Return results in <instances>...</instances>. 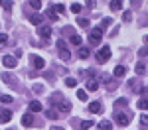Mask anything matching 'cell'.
<instances>
[{
	"mask_svg": "<svg viewBox=\"0 0 148 130\" xmlns=\"http://www.w3.org/2000/svg\"><path fill=\"white\" fill-rule=\"evenodd\" d=\"M109 57H111V47H109V46H103L101 49L97 51V61H99V63H107Z\"/></svg>",
	"mask_w": 148,
	"mask_h": 130,
	"instance_id": "1",
	"label": "cell"
},
{
	"mask_svg": "<svg viewBox=\"0 0 148 130\" xmlns=\"http://www.w3.org/2000/svg\"><path fill=\"white\" fill-rule=\"evenodd\" d=\"M101 39H103V30H101V28L91 30V34H89V42H91V46H99Z\"/></svg>",
	"mask_w": 148,
	"mask_h": 130,
	"instance_id": "2",
	"label": "cell"
},
{
	"mask_svg": "<svg viewBox=\"0 0 148 130\" xmlns=\"http://www.w3.org/2000/svg\"><path fill=\"white\" fill-rule=\"evenodd\" d=\"M116 124L119 126H126L128 122H130V114H126V112H116Z\"/></svg>",
	"mask_w": 148,
	"mask_h": 130,
	"instance_id": "3",
	"label": "cell"
},
{
	"mask_svg": "<svg viewBox=\"0 0 148 130\" xmlns=\"http://www.w3.org/2000/svg\"><path fill=\"white\" fill-rule=\"evenodd\" d=\"M38 35L44 37V39H47V37L51 35V28H49V26H40V28H38Z\"/></svg>",
	"mask_w": 148,
	"mask_h": 130,
	"instance_id": "4",
	"label": "cell"
},
{
	"mask_svg": "<svg viewBox=\"0 0 148 130\" xmlns=\"http://www.w3.org/2000/svg\"><path fill=\"white\" fill-rule=\"evenodd\" d=\"M0 79H2L4 83H8L10 87H16V85H18V81H16V79L12 77L10 73H2V75H0Z\"/></svg>",
	"mask_w": 148,
	"mask_h": 130,
	"instance_id": "5",
	"label": "cell"
},
{
	"mask_svg": "<svg viewBox=\"0 0 148 130\" xmlns=\"http://www.w3.org/2000/svg\"><path fill=\"white\" fill-rule=\"evenodd\" d=\"M10 120H12V110L2 108V110H0V122H10Z\"/></svg>",
	"mask_w": 148,
	"mask_h": 130,
	"instance_id": "6",
	"label": "cell"
},
{
	"mask_svg": "<svg viewBox=\"0 0 148 130\" xmlns=\"http://www.w3.org/2000/svg\"><path fill=\"white\" fill-rule=\"evenodd\" d=\"M103 79H105V83H107V89H109V91H114V89L119 87V83L114 81V79H111L109 75H103Z\"/></svg>",
	"mask_w": 148,
	"mask_h": 130,
	"instance_id": "7",
	"label": "cell"
},
{
	"mask_svg": "<svg viewBox=\"0 0 148 130\" xmlns=\"http://www.w3.org/2000/svg\"><path fill=\"white\" fill-rule=\"evenodd\" d=\"M16 61H18V59L14 57V55H6V57L2 59V63H4L6 67H16Z\"/></svg>",
	"mask_w": 148,
	"mask_h": 130,
	"instance_id": "8",
	"label": "cell"
},
{
	"mask_svg": "<svg viewBox=\"0 0 148 130\" xmlns=\"http://www.w3.org/2000/svg\"><path fill=\"white\" fill-rule=\"evenodd\" d=\"M32 61H34V69H44V65H46V61L42 57H38V55H34Z\"/></svg>",
	"mask_w": 148,
	"mask_h": 130,
	"instance_id": "9",
	"label": "cell"
},
{
	"mask_svg": "<svg viewBox=\"0 0 148 130\" xmlns=\"http://www.w3.org/2000/svg\"><path fill=\"white\" fill-rule=\"evenodd\" d=\"M57 110H59V112H69V110H71V105H69L67 101H63V103H57Z\"/></svg>",
	"mask_w": 148,
	"mask_h": 130,
	"instance_id": "10",
	"label": "cell"
},
{
	"mask_svg": "<svg viewBox=\"0 0 148 130\" xmlns=\"http://www.w3.org/2000/svg\"><path fill=\"white\" fill-rule=\"evenodd\" d=\"M125 75H126L125 65H116V67H114V77H125Z\"/></svg>",
	"mask_w": 148,
	"mask_h": 130,
	"instance_id": "11",
	"label": "cell"
},
{
	"mask_svg": "<svg viewBox=\"0 0 148 130\" xmlns=\"http://www.w3.org/2000/svg\"><path fill=\"white\" fill-rule=\"evenodd\" d=\"M99 89V81L97 79H89L87 81V91H97Z\"/></svg>",
	"mask_w": 148,
	"mask_h": 130,
	"instance_id": "12",
	"label": "cell"
},
{
	"mask_svg": "<svg viewBox=\"0 0 148 130\" xmlns=\"http://www.w3.org/2000/svg\"><path fill=\"white\" fill-rule=\"evenodd\" d=\"M101 110H103L101 103H91V105H89V112H93V114H97V112H101Z\"/></svg>",
	"mask_w": 148,
	"mask_h": 130,
	"instance_id": "13",
	"label": "cell"
},
{
	"mask_svg": "<svg viewBox=\"0 0 148 130\" xmlns=\"http://www.w3.org/2000/svg\"><path fill=\"white\" fill-rule=\"evenodd\" d=\"M30 22L34 24V26H38V28H40V26H42V22H44V18H42L40 14H34V16L30 18Z\"/></svg>",
	"mask_w": 148,
	"mask_h": 130,
	"instance_id": "14",
	"label": "cell"
},
{
	"mask_svg": "<svg viewBox=\"0 0 148 130\" xmlns=\"http://www.w3.org/2000/svg\"><path fill=\"white\" fill-rule=\"evenodd\" d=\"M22 124L24 126H32V124H34V118L30 116V114H24L22 116Z\"/></svg>",
	"mask_w": 148,
	"mask_h": 130,
	"instance_id": "15",
	"label": "cell"
},
{
	"mask_svg": "<svg viewBox=\"0 0 148 130\" xmlns=\"http://www.w3.org/2000/svg\"><path fill=\"white\" fill-rule=\"evenodd\" d=\"M59 59H63V61H69V59H71V53H69L67 49H59Z\"/></svg>",
	"mask_w": 148,
	"mask_h": 130,
	"instance_id": "16",
	"label": "cell"
},
{
	"mask_svg": "<svg viewBox=\"0 0 148 130\" xmlns=\"http://www.w3.org/2000/svg\"><path fill=\"white\" fill-rule=\"evenodd\" d=\"M89 53H91L89 47H79V57L81 59H87V57H89Z\"/></svg>",
	"mask_w": 148,
	"mask_h": 130,
	"instance_id": "17",
	"label": "cell"
},
{
	"mask_svg": "<svg viewBox=\"0 0 148 130\" xmlns=\"http://www.w3.org/2000/svg\"><path fill=\"white\" fill-rule=\"evenodd\" d=\"M99 128L101 130H111L113 124H111V120H103V122H99Z\"/></svg>",
	"mask_w": 148,
	"mask_h": 130,
	"instance_id": "18",
	"label": "cell"
},
{
	"mask_svg": "<svg viewBox=\"0 0 148 130\" xmlns=\"http://www.w3.org/2000/svg\"><path fill=\"white\" fill-rule=\"evenodd\" d=\"M0 6H2L4 10H10L12 6H14V2H12V0H0Z\"/></svg>",
	"mask_w": 148,
	"mask_h": 130,
	"instance_id": "19",
	"label": "cell"
},
{
	"mask_svg": "<svg viewBox=\"0 0 148 130\" xmlns=\"http://www.w3.org/2000/svg\"><path fill=\"white\" fill-rule=\"evenodd\" d=\"M136 106L140 108V110H148V101L146 99H140V101L136 103Z\"/></svg>",
	"mask_w": 148,
	"mask_h": 130,
	"instance_id": "20",
	"label": "cell"
},
{
	"mask_svg": "<svg viewBox=\"0 0 148 130\" xmlns=\"http://www.w3.org/2000/svg\"><path fill=\"white\" fill-rule=\"evenodd\" d=\"M65 85H67V87H71V89H75V87H77V79L67 77V79H65Z\"/></svg>",
	"mask_w": 148,
	"mask_h": 130,
	"instance_id": "21",
	"label": "cell"
},
{
	"mask_svg": "<svg viewBox=\"0 0 148 130\" xmlns=\"http://www.w3.org/2000/svg\"><path fill=\"white\" fill-rule=\"evenodd\" d=\"M30 110H32V112H40V110H42V105H40L38 101H34V103L30 105Z\"/></svg>",
	"mask_w": 148,
	"mask_h": 130,
	"instance_id": "22",
	"label": "cell"
},
{
	"mask_svg": "<svg viewBox=\"0 0 148 130\" xmlns=\"http://www.w3.org/2000/svg\"><path fill=\"white\" fill-rule=\"evenodd\" d=\"M69 42H71L73 46L81 47V37H79V35H71V37H69Z\"/></svg>",
	"mask_w": 148,
	"mask_h": 130,
	"instance_id": "23",
	"label": "cell"
},
{
	"mask_svg": "<svg viewBox=\"0 0 148 130\" xmlns=\"http://www.w3.org/2000/svg\"><path fill=\"white\" fill-rule=\"evenodd\" d=\"M81 8H83V6H81L79 2H73V4H71V12H73V14H79Z\"/></svg>",
	"mask_w": 148,
	"mask_h": 130,
	"instance_id": "24",
	"label": "cell"
},
{
	"mask_svg": "<svg viewBox=\"0 0 148 130\" xmlns=\"http://www.w3.org/2000/svg\"><path fill=\"white\" fill-rule=\"evenodd\" d=\"M53 12H56V14H63V12H65V6H63V4H53Z\"/></svg>",
	"mask_w": 148,
	"mask_h": 130,
	"instance_id": "25",
	"label": "cell"
},
{
	"mask_svg": "<svg viewBox=\"0 0 148 130\" xmlns=\"http://www.w3.org/2000/svg\"><path fill=\"white\" fill-rule=\"evenodd\" d=\"M109 6H111L113 10H121V8H123V2H119V0H114V2H109Z\"/></svg>",
	"mask_w": 148,
	"mask_h": 130,
	"instance_id": "26",
	"label": "cell"
},
{
	"mask_svg": "<svg viewBox=\"0 0 148 130\" xmlns=\"http://www.w3.org/2000/svg\"><path fill=\"white\" fill-rule=\"evenodd\" d=\"M77 99H79V101H87V91L79 89V91H77Z\"/></svg>",
	"mask_w": 148,
	"mask_h": 130,
	"instance_id": "27",
	"label": "cell"
},
{
	"mask_svg": "<svg viewBox=\"0 0 148 130\" xmlns=\"http://www.w3.org/2000/svg\"><path fill=\"white\" fill-rule=\"evenodd\" d=\"M77 24H79L81 28H89V20H87V18H79V20H77Z\"/></svg>",
	"mask_w": 148,
	"mask_h": 130,
	"instance_id": "28",
	"label": "cell"
},
{
	"mask_svg": "<svg viewBox=\"0 0 148 130\" xmlns=\"http://www.w3.org/2000/svg\"><path fill=\"white\" fill-rule=\"evenodd\" d=\"M0 101H2L4 105H10V103H12V97H10V95H2V97H0Z\"/></svg>",
	"mask_w": 148,
	"mask_h": 130,
	"instance_id": "29",
	"label": "cell"
},
{
	"mask_svg": "<svg viewBox=\"0 0 148 130\" xmlns=\"http://www.w3.org/2000/svg\"><path fill=\"white\" fill-rule=\"evenodd\" d=\"M46 116H47V118H51V120L59 118V116H57V112H56V110H46Z\"/></svg>",
	"mask_w": 148,
	"mask_h": 130,
	"instance_id": "30",
	"label": "cell"
},
{
	"mask_svg": "<svg viewBox=\"0 0 148 130\" xmlns=\"http://www.w3.org/2000/svg\"><path fill=\"white\" fill-rule=\"evenodd\" d=\"M30 6H32L34 10H40V8H42V2H40V0H34V2L30 0Z\"/></svg>",
	"mask_w": 148,
	"mask_h": 130,
	"instance_id": "31",
	"label": "cell"
},
{
	"mask_svg": "<svg viewBox=\"0 0 148 130\" xmlns=\"http://www.w3.org/2000/svg\"><path fill=\"white\" fill-rule=\"evenodd\" d=\"M91 126H93V120H83V122H81V128H83V130L91 128Z\"/></svg>",
	"mask_w": 148,
	"mask_h": 130,
	"instance_id": "32",
	"label": "cell"
},
{
	"mask_svg": "<svg viewBox=\"0 0 148 130\" xmlns=\"http://www.w3.org/2000/svg\"><path fill=\"white\" fill-rule=\"evenodd\" d=\"M144 69H146L144 63H136V73H138V75H144Z\"/></svg>",
	"mask_w": 148,
	"mask_h": 130,
	"instance_id": "33",
	"label": "cell"
},
{
	"mask_svg": "<svg viewBox=\"0 0 148 130\" xmlns=\"http://www.w3.org/2000/svg\"><path fill=\"white\" fill-rule=\"evenodd\" d=\"M123 20H125V22H130V20H132V14H130V12H125V14H123Z\"/></svg>",
	"mask_w": 148,
	"mask_h": 130,
	"instance_id": "34",
	"label": "cell"
},
{
	"mask_svg": "<svg viewBox=\"0 0 148 130\" xmlns=\"http://www.w3.org/2000/svg\"><path fill=\"white\" fill-rule=\"evenodd\" d=\"M140 124H142V126H148V116H146V114L140 116Z\"/></svg>",
	"mask_w": 148,
	"mask_h": 130,
	"instance_id": "35",
	"label": "cell"
},
{
	"mask_svg": "<svg viewBox=\"0 0 148 130\" xmlns=\"http://www.w3.org/2000/svg\"><path fill=\"white\" fill-rule=\"evenodd\" d=\"M0 44H2V46L8 44V35H6V34H0Z\"/></svg>",
	"mask_w": 148,
	"mask_h": 130,
	"instance_id": "36",
	"label": "cell"
},
{
	"mask_svg": "<svg viewBox=\"0 0 148 130\" xmlns=\"http://www.w3.org/2000/svg\"><path fill=\"white\" fill-rule=\"evenodd\" d=\"M47 16H49V20H53V22L57 20V14H56L53 10H49V12H47Z\"/></svg>",
	"mask_w": 148,
	"mask_h": 130,
	"instance_id": "37",
	"label": "cell"
},
{
	"mask_svg": "<svg viewBox=\"0 0 148 130\" xmlns=\"http://www.w3.org/2000/svg\"><path fill=\"white\" fill-rule=\"evenodd\" d=\"M109 24H111V20H109V18H105V20H103V26H101V30H105V28H107Z\"/></svg>",
	"mask_w": 148,
	"mask_h": 130,
	"instance_id": "38",
	"label": "cell"
},
{
	"mask_svg": "<svg viewBox=\"0 0 148 130\" xmlns=\"http://www.w3.org/2000/svg\"><path fill=\"white\" fill-rule=\"evenodd\" d=\"M51 130H65V128H61V126H51Z\"/></svg>",
	"mask_w": 148,
	"mask_h": 130,
	"instance_id": "39",
	"label": "cell"
},
{
	"mask_svg": "<svg viewBox=\"0 0 148 130\" xmlns=\"http://www.w3.org/2000/svg\"><path fill=\"white\" fill-rule=\"evenodd\" d=\"M146 44H148V35H146Z\"/></svg>",
	"mask_w": 148,
	"mask_h": 130,
	"instance_id": "40",
	"label": "cell"
}]
</instances>
